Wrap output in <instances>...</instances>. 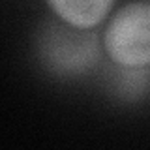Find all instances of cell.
Instances as JSON below:
<instances>
[{
    "mask_svg": "<svg viewBox=\"0 0 150 150\" xmlns=\"http://www.w3.org/2000/svg\"><path fill=\"white\" fill-rule=\"evenodd\" d=\"M103 47L116 66H150V2L137 0L116 9L103 32Z\"/></svg>",
    "mask_w": 150,
    "mask_h": 150,
    "instance_id": "6da1fadb",
    "label": "cell"
},
{
    "mask_svg": "<svg viewBox=\"0 0 150 150\" xmlns=\"http://www.w3.org/2000/svg\"><path fill=\"white\" fill-rule=\"evenodd\" d=\"M60 21L79 30H90L105 21L115 0H47Z\"/></svg>",
    "mask_w": 150,
    "mask_h": 150,
    "instance_id": "7a4b0ae2",
    "label": "cell"
}]
</instances>
